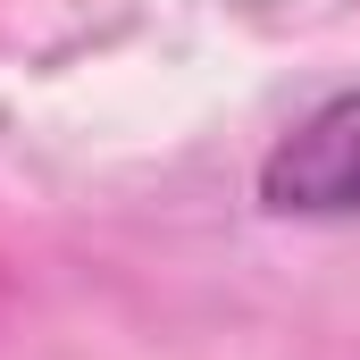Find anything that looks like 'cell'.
Returning a JSON list of instances; mask_svg holds the SVG:
<instances>
[{"instance_id": "6da1fadb", "label": "cell", "mask_w": 360, "mask_h": 360, "mask_svg": "<svg viewBox=\"0 0 360 360\" xmlns=\"http://www.w3.org/2000/svg\"><path fill=\"white\" fill-rule=\"evenodd\" d=\"M260 210L269 218H360V84L327 92L319 109H302L269 151H260Z\"/></svg>"}]
</instances>
